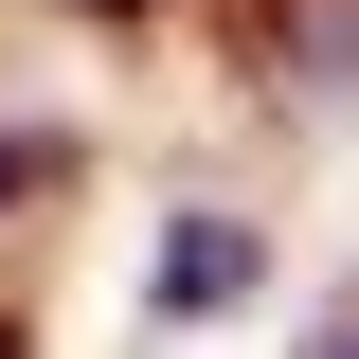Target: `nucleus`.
I'll list each match as a JSON object with an SVG mask.
<instances>
[{
	"instance_id": "obj_1",
	"label": "nucleus",
	"mask_w": 359,
	"mask_h": 359,
	"mask_svg": "<svg viewBox=\"0 0 359 359\" xmlns=\"http://www.w3.org/2000/svg\"><path fill=\"white\" fill-rule=\"evenodd\" d=\"M269 287V233L252 216H180L162 233V287H144V323H216V306H252Z\"/></svg>"
},
{
	"instance_id": "obj_2",
	"label": "nucleus",
	"mask_w": 359,
	"mask_h": 359,
	"mask_svg": "<svg viewBox=\"0 0 359 359\" xmlns=\"http://www.w3.org/2000/svg\"><path fill=\"white\" fill-rule=\"evenodd\" d=\"M54 180H72V126H36V144H0V216H36Z\"/></svg>"
},
{
	"instance_id": "obj_3",
	"label": "nucleus",
	"mask_w": 359,
	"mask_h": 359,
	"mask_svg": "<svg viewBox=\"0 0 359 359\" xmlns=\"http://www.w3.org/2000/svg\"><path fill=\"white\" fill-rule=\"evenodd\" d=\"M306 359H359V306H341V323H323V341H306Z\"/></svg>"
},
{
	"instance_id": "obj_4",
	"label": "nucleus",
	"mask_w": 359,
	"mask_h": 359,
	"mask_svg": "<svg viewBox=\"0 0 359 359\" xmlns=\"http://www.w3.org/2000/svg\"><path fill=\"white\" fill-rule=\"evenodd\" d=\"M72 18H162V0H72Z\"/></svg>"
},
{
	"instance_id": "obj_5",
	"label": "nucleus",
	"mask_w": 359,
	"mask_h": 359,
	"mask_svg": "<svg viewBox=\"0 0 359 359\" xmlns=\"http://www.w3.org/2000/svg\"><path fill=\"white\" fill-rule=\"evenodd\" d=\"M0 359H36V323H18V306H0Z\"/></svg>"
}]
</instances>
